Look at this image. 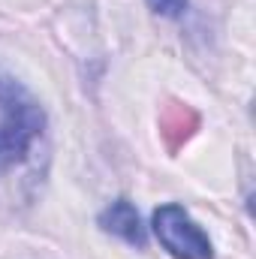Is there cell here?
<instances>
[{
  "label": "cell",
  "mask_w": 256,
  "mask_h": 259,
  "mask_svg": "<svg viewBox=\"0 0 256 259\" xmlns=\"http://www.w3.org/2000/svg\"><path fill=\"white\" fill-rule=\"evenodd\" d=\"M46 115L30 91L0 69V172L27 160L42 136Z\"/></svg>",
  "instance_id": "6da1fadb"
},
{
  "label": "cell",
  "mask_w": 256,
  "mask_h": 259,
  "mask_svg": "<svg viewBox=\"0 0 256 259\" xmlns=\"http://www.w3.org/2000/svg\"><path fill=\"white\" fill-rule=\"evenodd\" d=\"M154 235L175 259H214L211 238L181 205H160L154 211Z\"/></svg>",
  "instance_id": "7a4b0ae2"
},
{
  "label": "cell",
  "mask_w": 256,
  "mask_h": 259,
  "mask_svg": "<svg viewBox=\"0 0 256 259\" xmlns=\"http://www.w3.org/2000/svg\"><path fill=\"white\" fill-rule=\"evenodd\" d=\"M100 226H103L106 232L124 238L133 247H145V241H148V238H145V226H142V220H139V211H136V205L127 202V199L112 202V205L100 214Z\"/></svg>",
  "instance_id": "3957f363"
},
{
  "label": "cell",
  "mask_w": 256,
  "mask_h": 259,
  "mask_svg": "<svg viewBox=\"0 0 256 259\" xmlns=\"http://www.w3.org/2000/svg\"><path fill=\"white\" fill-rule=\"evenodd\" d=\"M199 127V115L184 103H169L160 115V136L169 151H178Z\"/></svg>",
  "instance_id": "277c9868"
},
{
  "label": "cell",
  "mask_w": 256,
  "mask_h": 259,
  "mask_svg": "<svg viewBox=\"0 0 256 259\" xmlns=\"http://www.w3.org/2000/svg\"><path fill=\"white\" fill-rule=\"evenodd\" d=\"M154 12L166 15V18H178L184 9H187V0H148Z\"/></svg>",
  "instance_id": "5b68a950"
}]
</instances>
